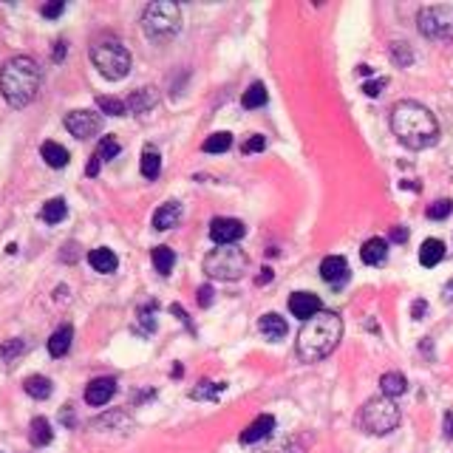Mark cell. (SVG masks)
<instances>
[{
    "instance_id": "6da1fadb",
    "label": "cell",
    "mask_w": 453,
    "mask_h": 453,
    "mask_svg": "<svg viewBox=\"0 0 453 453\" xmlns=\"http://www.w3.org/2000/svg\"><path fill=\"white\" fill-rule=\"evenodd\" d=\"M391 131L411 150H425L439 139V125L434 113L414 100H403L394 105V111H391Z\"/></svg>"
},
{
    "instance_id": "7a4b0ae2",
    "label": "cell",
    "mask_w": 453,
    "mask_h": 453,
    "mask_svg": "<svg viewBox=\"0 0 453 453\" xmlns=\"http://www.w3.org/2000/svg\"><path fill=\"white\" fill-rule=\"evenodd\" d=\"M343 338V320L338 312H317L315 317L304 320L297 335V357L304 362H317L338 349Z\"/></svg>"
},
{
    "instance_id": "3957f363",
    "label": "cell",
    "mask_w": 453,
    "mask_h": 453,
    "mask_svg": "<svg viewBox=\"0 0 453 453\" xmlns=\"http://www.w3.org/2000/svg\"><path fill=\"white\" fill-rule=\"evenodd\" d=\"M40 91V66L32 57H12L0 71V94L12 108H26Z\"/></svg>"
},
{
    "instance_id": "277c9868",
    "label": "cell",
    "mask_w": 453,
    "mask_h": 453,
    "mask_svg": "<svg viewBox=\"0 0 453 453\" xmlns=\"http://www.w3.org/2000/svg\"><path fill=\"white\" fill-rule=\"evenodd\" d=\"M357 425L366 434H374V436L391 434L400 425V408L394 405V400H388V397H374L360 408Z\"/></svg>"
},
{
    "instance_id": "5b68a950",
    "label": "cell",
    "mask_w": 453,
    "mask_h": 453,
    "mask_svg": "<svg viewBox=\"0 0 453 453\" xmlns=\"http://www.w3.org/2000/svg\"><path fill=\"white\" fill-rule=\"evenodd\" d=\"M142 28L150 40H170L181 28V9L170 0H156L142 15Z\"/></svg>"
},
{
    "instance_id": "8992f818",
    "label": "cell",
    "mask_w": 453,
    "mask_h": 453,
    "mask_svg": "<svg viewBox=\"0 0 453 453\" xmlns=\"http://www.w3.org/2000/svg\"><path fill=\"white\" fill-rule=\"evenodd\" d=\"M91 63L105 80H125L131 71V54L119 40H102L91 48Z\"/></svg>"
},
{
    "instance_id": "52a82bcc",
    "label": "cell",
    "mask_w": 453,
    "mask_h": 453,
    "mask_svg": "<svg viewBox=\"0 0 453 453\" xmlns=\"http://www.w3.org/2000/svg\"><path fill=\"white\" fill-rule=\"evenodd\" d=\"M247 264H250L247 252L238 250L235 244H230V247L213 250L204 258V272L216 281H238L247 272Z\"/></svg>"
},
{
    "instance_id": "ba28073f",
    "label": "cell",
    "mask_w": 453,
    "mask_h": 453,
    "mask_svg": "<svg viewBox=\"0 0 453 453\" xmlns=\"http://www.w3.org/2000/svg\"><path fill=\"white\" fill-rule=\"evenodd\" d=\"M416 23L428 40H453V6H425Z\"/></svg>"
},
{
    "instance_id": "9c48e42d",
    "label": "cell",
    "mask_w": 453,
    "mask_h": 453,
    "mask_svg": "<svg viewBox=\"0 0 453 453\" xmlns=\"http://www.w3.org/2000/svg\"><path fill=\"white\" fill-rule=\"evenodd\" d=\"M66 128L77 136V139H91L102 131V116L94 111H71L66 116Z\"/></svg>"
},
{
    "instance_id": "30bf717a",
    "label": "cell",
    "mask_w": 453,
    "mask_h": 453,
    "mask_svg": "<svg viewBox=\"0 0 453 453\" xmlns=\"http://www.w3.org/2000/svg\"><path fill=\"white\" fill-rule=\"evenodd\" d=\"M244 232H247V227L238 219H213V224H210V238H213L219 247L235 244L238 238H244Z\"/></svg>"
},
{
    "instance_id": "8fae6325",
    "label": "cell",
    "mask_w": 453,
    "mask_h": 453,
    "mask_svg": "<svg viewBox=\"0 0 453 453\" xmlns=\"http://www.w3.org/2000/svg\"><path fill=\"white\" fill-rule=\"evenodd\" d=\"M349 275H351V269H349V261H346L343 255H329V258H323V264H320V278H323L326 284L343 286V284L349 281Z\"/></svg>"
},
{
    "instance_id": "7c38bea8",
    "label": "cell",
    "mask_w": 453,
    "mask_h": 453,
    "mask_svg": "<svg viewBox=\"0 0 453 453\" xmlns=\"http://www.w3.org/2000/svg\"><path fill=\"white\" fill-rule=\"evenodd\" d=\"M289 312L295 317H300V320H309L317 312H323V304H320V297L312 295V292H295L289 297Z\"/></svg>"
},
{
    "instance_id": "4fadbf2b",
    "label": "cell",
    "mask_w": 453,
    "mask_h": 453,
    "mask_svg": "<svg viewBox=\"0 0 453 453\" xmlns=\"http://www.w3.org/2000/svg\"><path fill=\"white\" fill-rule=\"evenodd\" d=\"M113 394H116V380H113V377H97V380H91L88 388H85V403L94 405V408H100V405H105Z\"/></svg>"
},
{
    "instance_id": "5bb4252c",
    "label": "cell",
    "mask_w": 453,
    "mask_h": 453,
    "mask_svg": "<svg viewBox=\"0 0 453 453\" xmlns=\"http://www.w3.org/2000/svg\"><path fill=\"white\" fill-rule=\"evenodd\" d=\"M272 431H275V416L272 414H261L252 425L241 434V445H255V442H264L266 436H272Z\"/></svg>"
},
{
    "instance_id": "9a60e30c",
    "label": "cell",
    "mask_w": 453,
    "mask_h": 453,
    "mask_svg": "<svg viewBox=\"0 0 453 453\" xmlns=\"http://www.w3.org/2000/svg\"><path fill=\"white\" fill-rule=\"evenodd\" d=\"M360 258H362V264H369V266L385 264V258H388V241L385 238H369L366 244H362V250H360Z\"/></svg>"
},
{
    "instance_id": "2e32d148",
    "label": "cell",
    "mask_w": 453,
    "mask_h": 453,
    "mask_svg": "<svg viewBox=\"0 0 453 453\" xmlns=\"http://www.w3.org/2000/svg\"><path fill=\"white\" fill-rule=\"evenodd\" d=\"M88 264L94 266L97 272H102V275H111V272H116V266H119V258L113 255V250L97 247V250L88 252Z\"/></svg>"
},
{
    "instance_id": "e0dca14e",
    "label": "cell",
    "mask_w": 453,
    "mask_h": 453,
    "mask_svg": "<svg viewBox=\"0 0 453 453\" xmlns=\"http://www.w3.org/2000/svg\"><path fill=\"white\" fill-rule=\"evenodd\" d=\"M178 219H181V204L178 201H165L154 213V227L156 230H170V227L178 224Z\"/></svg>"
},
{
    "instance_id": "ac0fdd59",
    "label": "cell",
    "mask_w": 453,
    "mask_h": 453,
    "mask_svg": "<svg viewBox=\"0 0 453 453\" xmlns=\"http://www.w3.org/2000/svg\"><path fill=\"white\" fill-rule=\"evenodd\" d=\"M258 329L264 331V338L266 340H284L286 338V320L281 317V315H275V312H269V315H264L261 317V323H258Z\"/></svg>"
},
{
    "instance_id": "d6986e66",
    "label": "cell",
    "mask_w": 453,
    "mask_h": 453,
    "mask_svg": "<svg viewBox=\"0 0 453 453\" xmlns=\"http://www.w3.org/2000/svg\"><path fill=\"white\" fill-rule=\"evenodd\" d=\"M71 340H74V329H71V326H59V329L54 331V335L48 338V354H51V357H63V354H68Z\"/></svg>"
},
{
    "instance_id": "ffe728a7",
    "label": "cell",
    "mask_w": 453,
    "mask_h": 453,
    "mask_svg": "<svg viewBox=\"0 0 453 453\" xmlns=\"http://www.w3.org/2000/svg\"><path fill=\"white\" fill-rule=\"evenodd\" d=\"M380 388H382V397L394 400V397H403L405 391H408V380H405L400 371H388V374H382Z\"/></svg>"
},
{
    "instance_id": "44dd1931",
    "label": "cell",
    "mask_w": 453,
    "mask_h": 453,
    "mask_svg": "<svg viewBox=\"0 0 453 453\" xmlns=\"http://www.w3.org/2000/svg\"><path fill=\"white\" fill-rule=\"evenodd\" d=\"M51 439H54V434H51L48 419H46V416L32 419V425H28V442H32L35 447H46Z\"/></svg>"
},
{
    "instance_id": "7402d4cb",
    "label": "cell",
    "mask_w": 453,
    "mask_h": 453,
    "mask_svg": "<svg viewBox=\"0 0 453 453\" xmlns=\"http://www.w3.org/2000/svg\"><path fill=\"white\" fill-rule=\"evenodd\" d=\"M128 111H133V113H145V111H150L156 105V91L154 88H139V91H133V94L128 97Z\"/></svg>"
},
{
    "instance_id": "603a6c76",
    "label": "cell",
    "mask_w": 453,
    "mask_h": 453,
    "mask_svg": "<svg viewBox=\"0 0 453 453\" xmlns=\"http://www.w3.org/2000/svg\"><path fill=\"white\" fill-rule=\"evenodd\" d=\"M40 156L46 159V165L48 167H66L68 165V150L63 147V145H57V142H43V147H40Z\"/></svg>"
},
{
    "instance_id": "cb8c5ba5",
    "label": "cell",
    "mask_w": 453,
    "mask_h": 453,
    "mask_svg": "<svg viewBox=\"0 0 453 453\" xmlns=\"http://www.w3.org/2000/svg\"><path fill=\"white\" fill-rule=\"evenodd\" d=\"M442 258H445V244H442L439 238H428L425 244H422V250H419V264L431 269V266H436Z\"/></svg>"
},
{
    "instance_id": "d4e9b609",
    "label": "cell",
    "mask_w": 453,
    "mask_h": 453,
    "mask_svg": "<svg viewBox=\"0 0 453 453\" xmlns=\"http://www.w3.org/2000/svg\"><path fill=\"white\" fill-rule=\"evenodd\" d=\"M66 216H68V204H66L63 198H51V201H46L43 210H40V219H43L46 224H59Z\"/></svg>"
},
{
    "instance_id": "484cf974",
    "label": "cell",
    "mask_w": 453,
    "mask_h": 453,
    "mask_svg": "<svg viewBox=\"0 0 453 453\" xmlns=\"http://www.w3.org/2000/svg\"><path fill=\"white\" fill-rule=\"evenodd\" d=\"M23 388H26V394L35 397V400H48V397H51V380H48V377H40V374L28 377V380L23 382Z\"/></svg>"
},
{
    "instance_id": "4316f807",
    "label": "cell",
    "mask_w": 453,
    "mask_h": 453,
    "mask_svg": "<svg viewBox=\"0 0 453 453\" xmlns=\"http://www.w3.org/2000/svg\"><path fill=\"white\" fill-rule=\"evenodd\" d=\"M162 170V156L156 147H145L142 150V176L145 178H156Z\"/></svg>"
},
{
    "instance_id": "83f0119b",
    "label": "cell",
    "mask_w": 453,
    "mask_h": 453,
    "mask_svg": "<svg viewBox=\"0 0 453 453\" xmlns=\"http://www.w3.org/2000/svg\"><path fill=\"white\" fill-rule=\"evenodd\" d=\"M266 85L264 82H252L247 91H244V97H241V105L244 108H261L266 102Z\"/></svg>"
},
{
    "instance_id": "f1b7e54d",
    "label": "cell",
    "mask_w": 453,
    "mask_h": 453,
    "mask_svg": "<svg viewBox=\"0 0 453 453\" xmlns=\"http://www.w3.org/2000/svg\"><path fill=\"white\" fill-rule=\"evenodd\" d=\"M230 147H232V136H230L227 131H219V133H213V136H207L204 154H224V150H230Z\"/></svg>"
},
{
    "instance_id": "f546056e",
    "label": "cell",
    "mask_w": 453,
    "mask_h": 453,
    "mask_svg": "<svg viewBox=\"0 0 453 453\" xmlns=\"http://www.w3.org/2000/svg\"><path fill=\"white\" fill-rule=\"evenodd\" d=\"M173 264H176V255H173L170 247H156L154 250V266H156L159 275H170Z\"/></svg>"
},
{
    "instance_id": "4dcf8cb0",
    "label": "cell",
    "mask_w": 453,
    "mask_h": 453,
    "mask_svg": "<svg viewBox=\"0 0 453 453\" xmlns=\"http://www.w3.org/2000/svg\"><path fill=\"white\" fill-rule=\"evenodd\" d=\"M224 391V382H198L193 391H190V397L193 400H219V394Z\"/></svg>"
},
{
    "instance_id": "1f68e13d",
    "label": "cell",
    "mask_w": 453,
    "mask_h": 453,
    "mask_svg": "<svg viewBox=\"0 0 453 453\" xmlns=\"http://www.w3.org/2000/svg\"><path fill=\"white\" fill-rule=\"evenodd\" d=\"M97 108L102 113H108V116H125V111H128V105L122 100H116V97H100L97 100Z\"/></svg>"
},
{
    "instance_id": "d6a6232c",
    "label": "cell",
    "mask_w": 453,
    "mask_h": 453,
    "mask_svg": "<svg viewBox=\"0 0 453 453\" xmlns=\"http://www.w3.org/2000/svg\"><path fill=\"white\" fill-rule=\"evenodd\" d=\"M428 219H434V221H442V219H447L450 213H453V201L450 198H439V201H434L428 210Z\"/></svg>"
},
{
    "instance_id": "836d02e7",
    "label": "cell",
    "mask_w": 453,
    "mask_h": 453,
    "mask_svg": "<svg viewBox=\"0 0 453 453\" xmlns=\"http://www.w3.org/2000/svg\"><path fill=\"white\" fill-rule=\"evenodd\" d=\"M119 142L113 139V136H105L102 142H100V147H97V159L100 162H108V159H113V156H119Z\"/></svg>"
},
{
    "instance_id": "e575fe53",
    "label": "cell",
    "mask_w": 453,
    "mask_h": 453,
    "mask_svg": "<svg viewBox=\"0 0 453 453\" xmlns=\"http://www.w3.org/2000/svg\"><path fill=\"white\" fill-rule=\"evenodd\" d=\"M391 57H394V63H400V66H408L414 59L408 43H394V46H391Z\"/></svg>"
},
{
    "instance_id": "d590c367",
    "label": "cell",
    "mask_w": 453,
    "mask_h": 453,
    "mask_svg": "<svg viewBox=\"0 0 453 453\" xmlns=\"http://www.w3.org/2000/svg\"><path fill=\"white\" fill-rule=\"evenodd\" d=\"M264 147H266V139H264V136H258V133H255V136H250L244 145H241V150H244V154H255V150H264Z\"/></svg>"
},
{
    "instance_id": "8d00e7d4",
    "label": "cell",
    "mask_w": 453,
    "mask_h": 453,
    "mask_svg": "<svg viewBox=\"0 0 453 453\" xmlns=\"http://www.w3.org/2000/svg\"><path fill=\"white\" fill-rule=\"evenodd\" d=\"M63 9H66L63 0H54V3L43 6V17H59V15H63Z\"/></svg>"
},
{
    "instance_id": "74e56055",
    "label": "cell",
    "mask_w": 453,
    "mask_h": 453,
    "mask_svg": "<svg viewBox=\"0 0 453 453\" xmlns=\"http://www.w3.org/2000/svg\"><path fill=\"white\" fill-rule=\"evenodd\" d=\"M382 88H385V80H371L362 85V91H366V97H380L382 94Z\"/></svg>"
},
{
    "instance_id": "f35d334b",
    "label": "cell",
    "mask_w": 453,
    "mask_h": 453,
    "mask_svg": "<svg viewBox=\"0 0 453 453\" xmlns=\"http://www.w3.org/2000/svg\"><path fill=\"white\" fill-rule=\"evenodd\" d=\"M23 349H26V346H23V340H12V343H6V346H3V349H0V354H3V357H6V360H9V357H12V354H20V351H23Z\"/></svg>"
},
{
    "instance_id": "ab89813d",
    "label": "cell",
    "mask_w": 453,
    "mask_h": 453,
    "mask_svg": "<svg viewBox=\"0 0 453 453\" xmlns=\"http://www.w3.org/2000/svg\"><path fill=\"white\" fill-rule=\"evenodd\" d=\"M213 304V286H201L198 289V306H210Z\"/></svg>"
},
{
    "instance_id": "60d3db41",
    "label": "cell",
    "mask_w": 453,
    "mask_h": 453,
    "mask_svg": "<svg viewBox=\"0 0 453 453\" xmlns=\"http://www.w3.org/2000/svg\"><path fill=\"white\" fill-rule=\"evenodd\" d=\"M405 238H408V230H405V227H394V230H391V241H397V244H403Z\"/></svg>"
},
{
    "instance_id": "b9f144b4",
    "label": "cell",
    "mask_w": 453,
    "mask_h": 453,
    "mask_svg": "<svg viewBox=\"0 0 453 453\" xmlns=\"http://www.w3.org/2000/svg\"><path fill=\"white\" fill-rule=\"evenodd\" d=\"M100 165H102V162H100L97 154H94V156H91V162H88V167H85V173H88V176H97V173H100Z\"/></svg>"
},
{
    "instance_id": "7bdbcfd3",
    "label": "cell",
    "mask_w": 453,
    "mask_h": 453,
    "mask_svg": "<svg viewBox=\"0 0 453 453\" xmlns=\"http://www.w3.org/2000/svg\"><path fill=\"white\" fill-rule=\"evenodd\" d=\"M425 309H428V304H425V300H416V304H414V309H411V315L419 320L422 315H425Z\"/></svg>"
},
{
    "instance_id": "ee69618b",
    "label": "cell",
    "mask_w": 453,
    "mask_h": 453,
    "mask_svg": "<svg viewBox=\"0 0 453 453\" xmlns=\"http://www.w3.org/2000/svg\"><path fill=\"white\" fill-rule=\"evenodd\" d=\"M445 436L453 439V414H445Z\"/></svg>"
},
{
    "instance_id": "f6af8a7d",
    "label": "cell",
    "mask_w": 453,
    "mask_h": 453,
    "mask_svg": "<svg viewBox=\"0 0 453 453\" xmlns=\"http://www.w3.org/2000/svg\"><path fill=\"white\" fill-rule=\"evenodd\" d=\"M269 281H272V269H264V275H258V286H264Z\"/></svg>"
},
{
    "instance_id": "bcb514c9",
    "label": "cell",
    "mask_w": 453,
    "mask_h": 453,
    "mask_svg": "<svg viewBox=\"0 0 453 453\" xmlns=\"http://www.w3.org/2000/svg\"><path fill=\"white\" fill-rule=\"evenodd\" d=\"M66 57V43H57V48H54V59H63Z\"/></svg>"
}]
</instances>
